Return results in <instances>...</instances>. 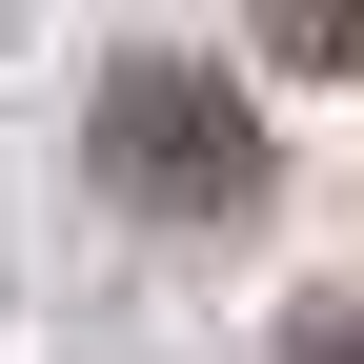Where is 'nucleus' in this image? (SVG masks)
Returning <instances> with one entry per match:
<instances>
[{"mask_svg":"<svg viewBox=\"0 0 364 364\" xmlns=\"http://www.w3.org/2000/svg\"><path fill=\"white\" fill-rule=\"evenodd\" d=\"M102 182L142 223H243L263 203V102L223 61H182V41H142V61H102Z\"/></svg>","mask_w":364,"mask_h":364,"instance_id":"1","label":"nucleus"},{"mask_svg":"<svg viewBox=\"0 0 364 364\" xmlns=\"http://www.w3.org/2000/svg\"><path fill=\"white\" fill-rule=\"evenodd\" d=\"M284 81H364V0H243Z\"/></svg>","mask_w":364,"mask_h":364,"instance_id":"2","label":"nucleus"},{"mask_svg":"<svg viewBox=\"0 0 364 364\" xmlns=\"http://www.w3.org/2000/svg\"><path fill=\"white\" fill-rule=\"evenodd\" d=\"M284 364H364V284H304L284 304Z\"/></svg>","mask_w":364,"mask_h":364,"instance_id":"3","label":"nucleus"}]
</instances>
